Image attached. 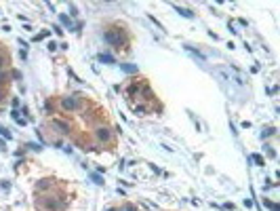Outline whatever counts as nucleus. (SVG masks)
I'll list each match as a JSON object with an SVG mask.
<instances>
[{
    "mask_svg": "<svg viewBox=\"0 0 280 211\" xmlns=\"http://www.w3.org/2000/svg\"><path fill=\"white\" fill-rule=\"evenodd\" d=\"M105 40L110 44H114L116 49H124V44H126V36H124L122 30H110V32H105Z\"/></svg>",
    "mask_w": 280,
    "mask_h": 211,
    "instance_id": "nucleus-1",
    "label": "nucleus"
},
{
    "mask_svg": "<svg viewBox=\"0 0 280 211\" xmlns=\"http://www.w3.org/2000/svg\"><path fill=\"white\" fill-rule=\"evenodd\" d=\"M61 108L63 110H76L78 108V97H63L61 99Z\"/></svg>",
    "mask_w": 280,
    "mask_h": 211,
    "instance_id": "nucleus-2",
    "label": "nucleus"
},
{
    "mask_svg": "<svg viewBox=\"0 0 280 211\" xmlns=\"http://www.w3.org/2000/svg\"><path fill=\"white\" fill-rule=\"evenodd\" d=\"M95 135H97L99 142H107V139H112V131L110 129H97Z\"/></svg>",
    "mask_w": 280,
    "mask_h": 211,
    "instance_id": "nucleus-3",
    "label": "nucleus"
},
{
    "mask_svg": "<svg viewBox=\"0 0 280 211\" xmlns=\"http://www.w3.org/2000/svg\"><path fill=\"white\" fill-rule=\"evenodd\" d=\"M11 116H13L15 121H17V125H21V127H23V125H28V121H26V118H21L17 110H13V112H11Z\"/></svg>",
    "mask_w": 280,
    "mask_h": 211,
    "instance_id": "nucleus-4",
    "label": "nucleus"
},
{
    "mask_svg": "<svg viewBox=\"0 0 280 211\" xmlns=\"http://www.w3.org/2000/svg\"><path fill=\"white\" fill-rule=\"evenodd\" d=\"M55 127H57V129H63V133L69 131V123H67V121H55Z\"/></svg>",
    "mask_w": 280,
    "mask_h": 211,
    "instance_id": "nucleus-5",
    "label": "nucleus"
},
{
    "mask_svg": "<svg viewBox=\"0 0 280 211\" xmlns=\"http://www.w3.org/2000/svg\"><path fill=\"white\" fill-rule=\"evenodd\" d=\"M97 59H99V61H103V63H114V57H112V55H107V53L97 55Z\"/></svg>",
    "mask_w": 280,
    "mask_h": 211,
    "instance_id": "nucleus-6",
    "label": "nucleus"
},
{
    "mask_svg": "<svg viewBox=\"0 0 280 211\" xmlns=\"http://www.w3.org/2000/svg\"><path fill=\"white\" fill-rule=\"evenodd\" d=\"M59 21L63 23V26H65V28H72V19H69L67 15H59Z\"/></svg>",
    "mask_w": 280,
    "mask_h": 211,
    "instance_id": "nucleus-7",
    "label": "nucleus"
},
{
    "mask_svg": "<svg viewBox=\"0 0 280 211\" xmlns=\"http://www.w3.org/2000/svg\"><path fill=\"white\" fill-rule=\"evenodd\" d=\"M175 9H177V11H179L183 17H190V19L194 17V13H192V11H188V9H179V7H175Z\"/></svg>",
    "mask_w": 280,
    "mask_h": 211,
    "instance_id": "nucleus-8",
    "label": "nucleus"
},
{
    "mask_svg": "<svg viewBox=\"0 0 280 211\" xmlns=\"http://www.w3.org/2000/svg\"><path fill=\"white\" fill-rule=\"evenodd\" d=\"M251 158H253V160H255V162H257V165H263V158H261V156H259V154H253V156H251Z\"/></svg>",
    "mask_w": 280,
    "mask_h": 211,
    "instance_id": "nucleus-9",
    "label": "nucleus"
},
{
    "mask_svg": "<svg viewBox=\"0 0 280 211\" xmlns=\"http://www.w3.org/2000/svg\"><path fill=\"white\" fill-rule=\"evenodd\" d=\"M93 179H95V184H99V186H101V184H103V179H101V177H99V175H95V173H93Z\"/></svg>",
    "mask_w": 280,
    "mask_h": 211,
    "instance_id": "nucleus-10",
    "label": "nucleus"
},
{
    "mask_svg": "<svg viewBox=\"0 0 280 211\" xmlns=\"http://www.w3.org/2000/svg\"><path fill=\"white\" fill-rule=\"evenodd\" d=\"M122 70H124V72H135V68H133V65H122Z\"/></svg>",
    "mask_w": 280,
    "mask_h": 211,
    "instance_id": "nucleus-11",
    "label": "nucleus"
},
{
    "mask_svg": "<svg viewBox=\"0 0 280 211\" xmlns=\"http://www.w3.org/2000/svg\"><path fill=\"white\" fill-rule=\"evenodd\" d=\"M69 15H72V17H76V15H78V13H76V7H74V4L69 7Z\"/></svg>",
    "mask_w": 280,
    "mask_h": 211,
    "instance_id": "nucleus-12",
    "label": "nucleus"
},
{
    "mask_svg": "<svg viewBox=\"0 0 280 211\" xmlns=\"http://www.w3.org/2000/svg\"><path fill=\"white\" fill-rule=\"evenodd\" d=\"M0 135H2V137H11V133H7V131H4L2 127H0Z\"/></svg>",
    "mask_w": 280,
    "mask_h": 211,
    "instance_id": "nucleus-13",
    "label": "nucleus"
},
{
    "mask_svg": "<svg viewBox=\"0 0 280 211\" xmlns=\"http://www.w3.org/2000/svg\"><path fill=\"white\" fill-rule=\"evenodd\" d=\"M2 63H4V57H0V68H2Z\"/></svg>",
    "mask_w": 280,
    "mask_h": 211,
    "instance_id": "nucleus-14",
    "label": "nucleus"
},
{
    "mask_svg": "<svg viewBox=\"0 0 280 211\" xmlns=\"http://www.w3.org/2000/svg\"><path fill=\"white\" fill-rule=\"evenodd\" d=\"M107 211H118V209H114V207H112V209H107Z\"/></svg>",
    "mask_w": 280,
    "mask_h": 211,
    "instance_id": "nucleus-15",
    "label": "nucleus"
},
{
    "mask_svg": "<svg viewBox=\"0 0 280 211\" xmlns=\"http://www.w3.org/2000/svg\"><path fill=\"white\" fill-rule=\"evenodd\" d=\"M0 78H2V72H0Z\"/></svg>",
    "mask_w": 280,
    "mask_h": 211,
    "instance_id": "nucleus-16",
    "label": "nucleus"
}]
</instances>
